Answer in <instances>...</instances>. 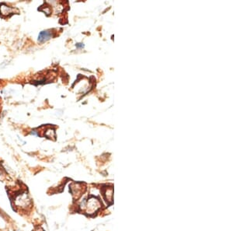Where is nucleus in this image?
Instances as JSON below:
<instances>
[{
	"instance_id": "nucleus-2",
	"label": "nucleus",
	"mask_w": 233,
	"mask_h": 231,
	"mask_svg": "<svg viewBox=\"0 0 233 231\" xmlns=\"http://www.w3.org/2000/svg\"><path fill=\"white\" fill-rule=\"evenodd\" d=\"M30 204V199L29 198L26 193L20 194L15 198V205L21 209L28 207Z\"/></svg>"
},
{
	"instance_id": "nucleus-1",
	"label": "nucleus",
	"mask_w": 233,
	"mask_h": 231,
	"mask_svg": "<svg viewBox=\"0 0 233 231\" xmlns=\"http://www.w3.org/2000/svg\"><path fill=\"white\" fill-rule=\"evenodd\" d=\"M101 204L97 198L92 197L89 198L88 200H84L80 205V208L83 209L87 214H93L97 212L99 209L100 208Z\"/></svg>"
},
{
	"instance_id": "nucleus-3",
	"label": "nucleus",
	"mask_w": 233,
	"mask_h": 231,
	"mask_svg": "<svg viewBox=\"0 0 233 231\" xmlns=\"http://www.w3.org/2000/svg\"><path fill=\"white\" fill-rule=\"evenodd\" d=\"M15 12V9L11 8L9 6H8L5 4H2L0 5V13L3 16H9L11 14H13Z\"/></svg>"
},
{
	"instance_id": "nucleus-6",
	"label": "nucleus",
	"mask_w": 233,
	"mask_h": 231,
	"mask_svg": "<svg viewBox=\"0 0 233 231\" xmlns=\"http://www.w3.org/2000/svg\"><path fill=\"white\" fill-rule=\"evenodd\" d=\"M35 231H43L41 230V229H37V230H35Z\"/></svg>"
},
{
	"instance_id": "nucleus-5",
	"label": "nucleus",
	"mask_w": 233,
	"mask_h": 231,
	"mask_svg": "<svg viewBox=\"0 0 233 231\" xmlns=\"http://www.w3.org/2000/svg\"><path fill=\"white\" fill-rule=\"evenodd\" d=\"M77 47H79V48L83 47V44H77Z\"/></svg>"
},
{
	"instance_id": "nucleus-4",
	"label": "nucleus",
	"mask_w": 233,
	"mask_h": 231,
	"mask_svg": "<svg viewBox=\"0 0 233 231\" xmlns=\"http://www.w3.org/2000/svg\"><path fill=\"white\" fill-rule=\"evenodd\" d=\"M52 32L51 31H44L40 33L38 36V41L40 43H43V42L47 41V40L51 38Z\"/></svg>"
}]
</instances>
